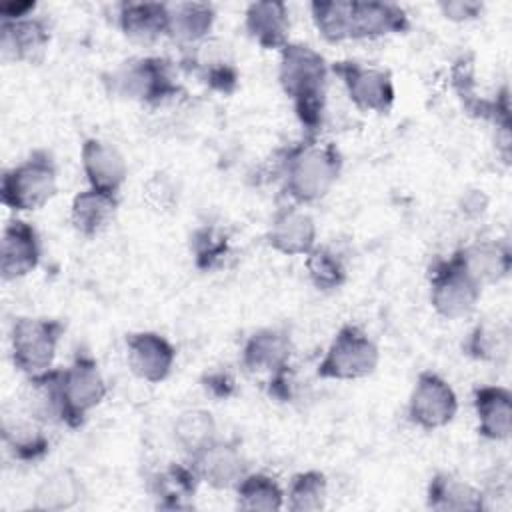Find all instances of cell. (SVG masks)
Segmentation results:
<instances>
[{"label": "cell", "mask_w": 512, "mask_h": 512, "mask_svg": "<svg viewBox=\"0 0 512 512\" xmlns=\"http://www.w3.org/2000/svg\"><path fill=\"white\" fill-rule=\"evenodd\" d=\"M328 72L324 56L308 44L288 42L280 50L278 82L308 138H318L324 122Z\"/></svg>", "instance_id": "1"}, {"label": "cell", "mask_w": 512, "mask_h": 512, "mask_svg": "<svg viewBox=\"0 0 512 512\" xmlns=\"http://www.w3.org/2000/svg\"><path fill=\"white\" fill-rule=\"evenodd\" d=\"M340 172V150L332 142H318V138L304 136L280 158L284 194L298 206L322 200L338 182Z\"/></svg>", "instance_id": "2"}, {"label": "cell", "mask_w": 512, "mask_h": 512, "mask_svg": "<svg viewBox=\"0 0 512 512\" xmlns=\"http://www.w3.org/2000/svg\"><path fill=\"white\" fill-rule=\"evenodd\" d=\"M58 192V166L50 150L36 148L2 174L0 200L14 212H32Z\"/></svg>", "instance_id": "3"}, {"label": "cell", "mask_w": 512, "mask_h": 512, "mask_svg": "<svg viewBox=\"0 0 512 512\" xmlns=\"http://www.w3.org/2000/svg\"><path fill=\"white\" fill-rule=\"evenodd\" d=\"M104 82L112 94L146 106H160L162 102L176 98L180 92L174 66L162 56L126 60L112 70Z\"/></svg>", "instance_id": "4"}, {"label": "cell", "mask_w": 512, "mask_h": 512, "mask_svg": "<svg viewBox=\"0 0 512 512\" xmlns=\"http://www.w3.org/2000/svg\"><path fill=\"white\" fill-rule=\"evenodd\" d=\"M108 394L106 380L96 358L78 350L66 368H60V402L62 424L70 430L80 428L88 414L96 410Z\"/></svg>", "instance_id": "5"}, {"label": "cell", "mask_w": 512, "mask_h": 512, "mask_svg": "<svg viewBox=\"0 0 512 512\" xmlns=\"http://www.w3.org/2000/svg\"><path fill=\"white\" fill-rule=\"evenodd\" d=\"M380 362L378 344L356 324H344L334 334L316 366L320 380L350 382L374 374Z\"/></svg>", "instance_id": "6"}, {"label": "cell", "mask_w": 512, "mask_h": 512, "mask_svg": "<svg viewBox=\"0 0 512 512\" xmlns=\"http://www.w3.org/2000/svg\"><path fill=\"white\" fill-rule=\"evenodd\" d=\"M482 296V286L462 268L454 254L436 258L428 268V298L444 320L470 316Z\"/></svg>", "instance_id": "7"}, {"label": "cell", "mask_w": 512, "mask_h": 512, "mask_svg": "<svg viewBox=\"0 0 512 512\" xmlns=\"http://www.w3.org/2000/svg\"><path fill=\"white\" fill-rule=\"evenodd\" d=\"M66 326L58 318L18 316L10 326V358L18 372L32 376L52 368Z\"/></svg>", "instance_id": "8"}, {"label": "cell", "mask_w": 512, "mask_h": 512, "mask_svg": "<svg viewBox=\"0 0 512 512\" xmlns=\"http://www.w3.org/2000/svg\"><path fill=\"white\" fill-rule=\"evenodd\" d=\"M330 72L340 78L350 102L360 112L386 114L392 110L396 90L388 70L356 60H338L330 64Z\"/></svg>", "instance_id": "9"}, {"label": "cell", "mask_w": 512, "mask_h": 512, "mask_svg": "<svg viewBox=\"0 0 512 512\" xmlns=\"http://www.w3.org/2000/svg\"><path fill=\"white\" fill-rule=\"evenodd\" d=\"M458 412V396L448 380L438 372L422 370L412 386L406 414L408 420L422 430H438L448 426Z\"/></svg>", "instance_id": "10"}, {"label": "cell", "mask_w": 512, "mask_h": 512, "mask_svg": "<svg viewBox=\"0 0 512 512\" xmlns=\"http://www.w3.org/2000/svg\"><path fill=\"white\" fill-rule=\"evenodd\" d=\"M180 66L196 76L206 88L222 96L234 94L240 82V70L232 52L228 44L218 38H206L192 48H184Z\"/></svg>", "instance_id": "11"}, {"label": "cell", "mask_w": 512, "mask_h": 512, "mask_svg": "<svg viewBox=\"0 0 512 512\" xmlns=\"http://www.w3.org/2000/svg\"><path fill=\"white\" fill-rule=\"evenodd\" d=\"M124 346L128 368L136 378L148 384H160L170 376L176 362V348L166 336L152 330L130 332L124 338Z\"/></svg>", "instance_id": "12"}, {"label": "cell", "mask_w": 512, "mask_h": 512, "mask_svg": "<svg viewBox=\"0 0 512 512\" xmlns=\"http://www.w3.org/2000/svg\"><path fill=\"white\" fill-rule=\"evenodd\" d=\"M52 32L42 16H26L18 20H0V56L10 64L42 62Z\"/></svg>", "instance_id": "13"}, {"label": "cell", "mask_w": 512, "mask_h": 512, "mask_svg": "<svg viewBox=\"0 0 512 512\" xmlns=\"http://www.w3.org/2000/svg\"><path fill=\"white\" fill-rule=\"evenodd\" d=\"M42 258V242L38 230L22 220L12 218L4 226L0 240V276L4 282L20 280L34 272Z\"/></svg>", "instance_id": "14"}, {"label": "cell", "mask_w": 512, "mask_h": 512, "mask_svg": "<svg viewBox=\"0 0 512 512\" xmlns=\"http://www.w3.org/2000/svg\"><path fill=\"white\" fill-rule=\"evenodd\" d=\"M200 478L214 490H234L236 484L248 474V462L240 444L232 440H216L200 454L188 460Z\"/></svg>", "instance_id": "15"}, {"label": "cell", "mask_w": 512, "mask_h": 512, "mask_svg": "<svg viewBox=\"0 0 512 512\" xmlns=\"http://www.w3.org/2000/svg\"><path fill=\"white\" fill-rule=\"evenodd\" d=\"M316 222L298 204L280 206L268 226L266 242L284 256H306L316 246Z\"/></svg>", "instance_id": "16"}, {"label": "cell", "mask_w": 512, "mask_h": 512, "mask_svg": "<svg viewBox=\"0 0 512 512\" xmlns=\"http://www.w3.org/2000/svg\"><path fill=\"white\" fill-rule=\"evenodd\" d=\"M292 338L282 328H260L252 332L242 350L240 364L250 374H266L268 378L290 366Z\"/></svg>", "instance_id": "17"}, {"label": "cell", "mask_w": 512, "mask_h": 512, "mask_svg": "<svg viewBox=\"0 0 512 512\" xmlns=\"http://www.w3.org/2000/svg\"><path fill=\"white\" fill-rule=\"evenodd\" d=\"M408 30L410 18L400 4L350 0V40H374Z\"/></svg>", "instance_id": "18"}, {"label": "cell", "mask_w": 512, "mask_h": 512, "mask_svg": "<svg viewBox=\"0 0 512 512\" xmlns=\"http://www.w3.org/2000/svg\"><path fill=\"white\" fill-rule=\"evenodd\" d=\"M80 162L90 188L118 194L126 176L128 166L122 152L102 138H86L80 148Z\"/></svg>", "instance_id": "19"}, {"label": "cell", "mask_w": 512, "mask_h": 512, "mask_svg": "<svg viewBox=\"0 0 512 512\" xmlns=\"http://www.w3.org/2000/svg\"><path fill=\"white\" fill-rule=\"evenodd\" d=\"M476 430L492 442H506L512 436V392L506 386L484 384L472 390Z\"/></svg>", "instance_id": "20"}, {"label": "cell", "mask_w": 512, "mask_h": 512, "mask_svg": "<svg viewBox=\"0 0 512 512\" xmlns=\"http://www.w3.org/2000/svg\"><path fill=\"white\" fill-rule=\"evenodd\" d=\"M452 254L482 288L500 282L512 270V250L506 240H476Z\"/></svg>", "instance_id": "21"}, {"label": "cell", "mask_w": 512, "mask_h": 512, "mask_svg": "<svg viewBox=\"0 0 512 512\" xmlns=\"http://www.w3.org/2000/svg\"><path fill=\"white\" fill-rule=\"evenodd\" d=\"M246 34L264 50H282L290 42V12L284 2H250L244 12Z\"/></svg>", "instance_id": "22"}, {"label": "cell", "mask_w": 512, "mask_h": 512, "mask_svg": "<svg viewBox=\"0 0 512 512\" xmlns=\"http://www.w3.org/2000/svg\"><path fill=\"white\" fill-rule=\"evenodd\" d=\"M118 194L98 188L80 190L70 204V224L84 238H96L110 228L118 214Z\"/></svg>", "instance_id": "23"}, {"label": "cell", "mask_w": 512, "mask_h": 512, "mask_svg": "<svg viewBox=\"0 0 512 512\" xmlns=\"http://www.w3.org/2000/svg\"><path fill=\"white\" fill-rule=\"evenodd\" d=\"M118 28L138 44H152L170 30V4L164 2H120Z\"/></svg>", "instance_id": "24"}, {"label": "cell", "mask_w": 512, "mask_h": 512, "mask_svg": "<svg viewBox=\"0 0 512 512\" xmlns=\"http://www.w3.org/2000/svg\"><path fill=\"white\" fill-rule=\"evenodd\" d=\"M426 506L436 512H480L486 510V498L482 488L450 472H436L426 486Z\"/></svg>", "instance_id": "25"}, {"label": "cell", "mask_w": 512, "mask_h": 512, "mask_svg": "<svg viewBox=\"0 0 512 512\" xmlns=\"http://www.w3.org/2000/svg\"><path fill=\"white\" fill-rule=\"evenodd\" d=\"M24 414L36 422L62 424V402H60V368H48L40 374L26 376L22 390Z\"/></svg>", "instance_id": "26"}, {"label": "cell", "mask_w": 512, "mask_h": 512, "mask_svg": "<svg viewBox=\"0 0 512 512\" xmlns=\"http://www.w3.org/2000/svg\"><path fill=\"white\" fill-rule=\"evenodd\" d=\"M200 478L190 462H170L150 478V492L158 502V508L180 510L190 508Z\"/></svg>", "instance_id": "27"}, {"label": "cell", "mask_w": 512, "mask_h": 512, "mask_svg": "<svg viewBox=\"0 0 512 512\" xmlns=\"http://www.w3.org/2000/svg\"><path fill=\"white\" fill-rule=\"evenodd\" d=\"M46 426L24 416H4L2 422V442L8 454L18 462H38L50 452V438L44 430Z\"/></svg>", "instance_id": "28"}, {"label": "cell", "mask_w": 512, "mask_h": 512, "mask_svg": "<svg viewBox=\"0 0 512 512\" xmlns=\"http://www.w3.org/2000/svg\"><path fill=\"white\" fill-rule=\"evenodd\" d=\"M216 22V10L208 2H180L170 6L168 36L182 48H192L206 38Z\"/></svg>", "instance_id": "29"}, {"label": "cell", "mask_w": 512, "mask_h": 512, "mask_svg": "<svg viewBox=\"0 0 512 512\" xmlns=\"http://www.w3.org/2000/svg\"><path fill=\"white\" fill-rule=\"evenodd\" d=\"M84 498L82 478L72 468H58L46 474L40 484L34 488L36 510L44 512H62L74 508Z\"/></svg>", "instance_id": "30"}, {"label": "cell", "mask_w": 512, "mask_h": 512, "mask_svg": "<svg viewBox=\"0 0 512 512\" xmlns=\"http://www.w3.org/2000/svg\"><path fill=\"white\" fill-rule=\"evenodd\" d=\"M172 438L188 460L194 458L218 440V426L212 412L204 408H188L180 412L172 424Z\"/></svg>", "instance_id": "31"}, {"label": "cell", "mask_w": 512, "mask_h": 512, "mask_svg": "<svg viewBox=\"0 0 512 512\" xmlns=\"http://www.w3.org/2000/svg\"><path fill=\"white\" fill-rule=\"evenodd\" d=\"M512 348L508 326L498 322H478L462 340V352L478 362H502Z\"/></svg>", "instance_id": "32"}, {"label": "cell", "mask_w": 512, "mask_h": 512, "mask_svg": "<svg viewBox=\"0 0 512 512\" xmlns=\"http://www.w3.org/2000/svg\"><path fill=\"white\" fill-rule=\"evenodd\" d=\"M236 506L250 512H276L284 508L286 492L276 478L264 472H248L234 488Z\"/></svg>", "instance_id": "33"}, {"label": "cell", "mask_w": 512, "mask_h": 512, "mask_svg": "<svg viewBox=\"0 0 512 512\" xmlns=\"http://www.w3.org/2000/svg\"><path fill=\"white\" fill-rule=\"evenodd\" d=\"M284 492V508L292 512H320L328 500V478L320 470H302L290 478Z\"/></svg>", "instance_id": "34"}, {"label": "cell", "mask_w": 512, "mask_h": 512, "mask_svg": "<svg viewBox=\"0 0 512 512\" xmlns=\"http://www.w3.org/2000/svg\"><path fill=\"white\" fill-rule=\"evenodd\" d=\"M308 280L320 292H334L348 280L344 258L330 246H314L304 260Z\"/></svg>", "instance_id": "35"}, {"label": "cell", "mask_w": 512, "mask_h": 512, "mask_svg": "<svg viewBox=\"0 0 512 512\" xmlns=\"http://www.w3.org/2000/svg\"><path fill=\"white\" fill-rule=\"evenodd\" d=\"M190 252L194 266L202 272L218 270L224 260L230 256V238L228 234L214 224H204L196 228L190 236Z\"/></svg>", "instance_id": "36"}, {"label": "cell", "mask_w": 512, "mask_h": 512, "mask_svg": "<svg viewBox=\"0 0 512 512\" xmlns=\"http://www.w3.org/2000/svg\"><path fill=\"white\" fill-rule=\"evenodd\" d=\"M310 16L326 42L350 40V0H314L310 2Z\"/></svg>", "instance_id": "37"}, {"label": "cell", "mask_w": 512, "mask_h": 512, "mask_svg": "<svg viewBox=\"0 0 512 512\" xmlns=\"http://www.w3.org/2000/svg\"><path fill=\"white\" fill-rule=\"evenodd\" d=\"M142 200L156 214L172 212L178 206V186L168 172H154L142 184Z\"/></svg>", "instance_id": "38"}, {"label": "cell", "mask_w": 512, "mask_h": 512, "mask_svg": "<svg viewBox=\"0 0 512 512\" xmlns=\"http://www.w3.org/2000/svg\"><path fill=\"white\" fill-rule=\"evenodd\" d=\"M200 384H202L204 392L210 394V396L216 398V400H226V398H230V396L234 394V390H236V380H234V376H232L228 370H222V368L204 372Z\"/></svg>", "instance_id": "39"}, {"label": "cell", "mask_w": 512, "mask_h": 512, "mask_svg": "<svg viewBox=\"0 0 512 512\" xmlns=\"http://www.w3.org/2000/svg\"><path fill=\"white\" fill-rule=\"evenodd\" d=\"M438 8L444 14V18L452 22H468V20H476L482 14L484 4L476 0H448V2H440Z\"/></svg>", "instance_id": "40"}, {"label": "cell", "mask_w": 512, "mask_h": 512, "mask_svg": "<svg viewBox=\"0 0 512 512\" xmlns=\"http://www.w3.org/2000/svg\"><path fill=\"white\" fill-rule=\"evenodd\" d=\"M36 10V2H6L0 6V16L2 20H18L32 16Z\"/></svg>", "instance_id": "41"}, {"label": "cell", "mask_w": 512, "mask_h": 512, "mask_svg": "<svg viewBox=\"0 0 512 512\" xmlns=\"http://www.w3.org/2000/svg\"><path fill=\"white\" fill-rule=\"evenodd\" d=\"M486 204H488V200L482 194V190H474V192L466 194V198L462 202V210L470 216H480L486 210Z\"/></svg>", "instance_id": "42"}]
</instances>
